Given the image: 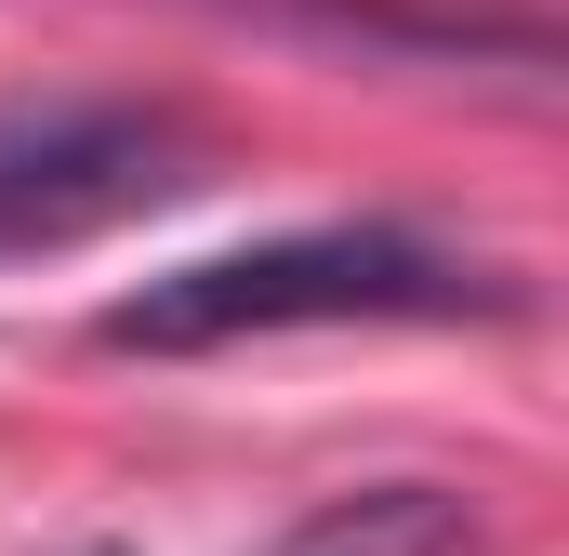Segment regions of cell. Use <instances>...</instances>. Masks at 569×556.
Returning a JSON list of instances; mask_svg holds the SVG:
<instances>
[{"mask_svg":"<svg viewBox=\"0 0 569 556\" xmlns=\"http://www.w3.org/2000/svg\"><path fill=\"white\" fill-rule=\"evenodd\" d=\"M517 278L411 239V226H291L252 252H212V266H172L120 291L93 331L120 358H212V345H266V331H358V318H503Z\"/></svg>","mask_w":569,"mask_h":556,"instance_id":"cell-1","label":"cell"},{"mask_svg":"<svg viewBox=\"0 0 569 556\" xmlns=\"http://www.w3.org/2000/svg\"><path fill=\"white\" fill-rule=\"evenodd\" d=\"M199 172H212V133L186 107H133V93L0 107V266H40L133 212H172Z\"/></svg>","mask_w":569,"mask_h":556,"instance_id":"cell-2","label":"cell"},{"mask_svg":"<svg viewBox=\"0 0 569 556\" xmlns=\"http://www.w3.org/2000/svg\"><path fill=\"white\" fill-rule=\"evenodd\" d=\"M279 556H477V517L450 490H425V477H398V490H358V504L305 517Z\"/></svg>","mask_w":569,"mask_h":556,"instance_id":"cell-3","label":"cell"},{"mask_svg":"<svg viewBox=\"0 0 569 556\" xmlns=\"http://www.w3.org/2000/svg\"><path fill=\"white\" fill-rule=\"evenodd\" d=\"M93 556H120V544H93Z\"/></svg>","mask_w":569,"mask_h":556,"instance_id":"cell-4","label":"cell"}]
</instances>
